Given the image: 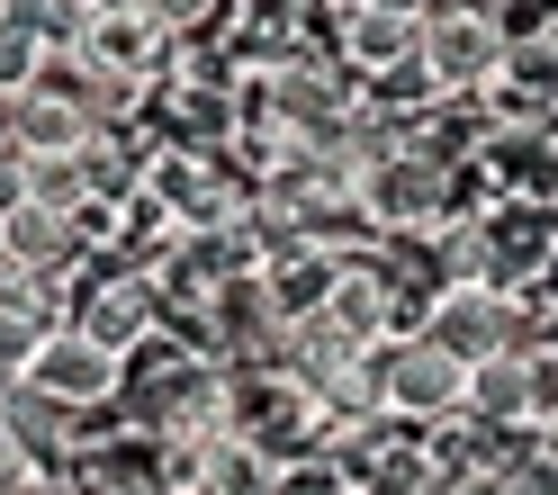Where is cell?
<instances>
[{
	"mask_svg": "<svg viewBox=\"0 0 558 495\" xmlns=\"http://www.w3.org/2000/svg\"><path fill=\"white\" fill-rule=\"evenodd\" d=\"M99 10H135V0H90V19H99Z\"/></svg>",
	"mask_w": 558,
	"mask_h": 495,
	"instance_id": "cell-19",
	"label": "cell"
},
{
	"mask_svg": "<svg viewBox=\"0 0 558 495\" xmlns=\"http://www.w3.org/2000/svg\"><path fill=\"white\" fill-rule=\"evenodd\" d=\"M469 414H477V423H496V433H532L522 351H505V361H477V370H469Z\"/></svg>",
	"mask_w": 558,
	"mask_h": 495,
	"instance_id": "cell-12",
	"label": "cell"
},
{
	"mask_svg": "<svg viewBox=\"0 0 558 495\" xmlns=\"http://www.w3.org/2000/svg\"><path fill=\"white\" fill-rule=\"evenodd\" d=\"M369 10H397V19H414V27H424V19L441 10V0H369Z\"/></svg>",
	"mask_w": 558,
	"mask_h": 495,
	"instance_id": "cell-18",
	"label": "cell"
},
{
	"mask_svg": "<svg viewBox=\"0 0 558 495\" xmlns=\"http://www.w3.org/2000/svg\"><path fill=\"white\" fill-rule=\"evenodd\" d=\"M54 325H37V315H10L0 306V378H19L27 361H37V342H46Z\"/></svg>",
	"mask_w": 558,
	"mask_h": 495,
	"instance_id": "cell-16",
	"label": "cell"
},
{
	"mask_svg": "<svg viewBox=\"0 0 558 495\" xmlns=\"http://www.w3.org/2000/svg\"><path fill=\"white\" fill-rule=\"evenodd\" d=\"M10 207H27V162L0 154V217H10Z\"/></svg>",
	"mask_w": 558,
	"mask_h": 495,
	"instance_id": "cell-17",
	"label": "cell"
},
{
	"mask_svg": "<svg viewBox=\"0 0 558 495\" xmlns=\"http://www.w3.org/2000/svg\"><path fill=\"white\" fill-rule=\"evenodd\" d=\"M477 99H486V118H496V126H549L558 118V46L541 37V27H513Z\"/></svg>",
	"mask_w": 558,
	"mask_h": 495,
	"instance_id": "cell-6",
	"label": "cell"
},
{
	"mask_svg": "<svg viewBox=\"0 0 558 495\" xmlns=\"http://www.w3.org/2000/svg\"><path fill=\"white\" fill-rule=\"evenodd\" d=\"M19 387H37V397L73 406V414H109V406L126 397V361H118V351H99L82 325H54V334L37 342V361L19 370Z\"/></svg>",
	"mask_w": 558,
	"mask_h": 495,
	"instance_id": "cell-5",
	"label": "cell"
},
{
	"mask_svg": "<svg viewBox=\"0 0 558 495\" xmlns=\"http://www.w3.org/2000/svg\"><path fill=\"white\" fill-rule=\"evenodd\" d=\"M369 370H378V414H388V423H414V433L469 406V361H450L433 334L378 342V351H369Z\"/></svg>",
	"mask_w": 558,
	"mask_h": 495,
	"instance_id": "cell-2",
	"label": "cell"
},
{
	"mask_svg": "<svg viewBox=\"0 0 558 495\" xmlns=\"http://www.w3.org/2000/svg\"><path fill=\"white\" fill-rule=\"evenodd\" d=\"M46 37H37V27H27L19 10H10V0H0V99H19V90H37V73H46Z\"/></svg>",
	"mask_w": 558,
	"mask_h": 495,
	"instance_id": "cell-13",
	"label": "cell"
},
{
	"mask_svg": "<svg viewBox=\"0 0 558 495\" xmlns=\"http://www.w3.org/2000/svg\"><path fill=\"white\" fill-rule=\"evenodd\" d=\"M27 198L54 207V217H73V207L90 198V181H82V162H27Z\"/></svg>",
	"mask_w": 558,
	"mask_h": 495,
	"instance_id": "cell-14",
	"label": "cell"
},
{
	"mask_svg": "<svg viewBox=\"0 0 558 495\" xmlns=\"http://www.w3.org/2000/svg\"><path fill=\"white\" fill-rule=\"evenodd\" d=\"M477 171L496 181V198H558V118L549 126H496Z\"/></svg>",
	"mask_w": 558,
	"mask_h": 495,
	"instance_id": "cell-9",
	"label": "cell"
},
{
	"mask_svg": "<svg viewBox=\"0 0 558 495\" xmlns=\"http://www.w3.org/2000/svg\"><path fill=\"white\" fill-rule=\"evenodd\" d=\"M73 55L90 63V73H109V82H135V90H154L171 73V37H162L145 10H99Z\"/></svg>",
	"mask_w": 558,
	"mask_h": 495,
	"instance_id": "cell-7",
	"label": "cell"
},
{
	"mask_svg": "<svg viewBox=\"0 0 558 495\" xmlns=\"http://www.w3.org/2000/svg\"><path fill=\"white\" fill-rule=\"evenodd\" d=\"M424 334L450 351V361H505V351H522L541 334V315L532 298H513V289H486V279H460V289H433V315H424Z\"/></svg>",
	"mask_w": 558,
	"mask_h": 495,
	"instance_id": "cell-1",
	"label": "cell"
},
{
	"mask_svg": "<svg viewBox=\"0 0 558 495\" xmlns=\"http://www.w3.org/2000/svg\"><path fill=\"white\" fill-rule=\"evenodd\" d=\"M135 10H145L162 37H207V27L226 19V0H135Z\"/></svg>",
	"mask_w": 558,
	"mask_h": 495,
	"instance_id": "cell-15",
	"label": "cell"
},
{
	"mask_svg": "<svg viewBox=\"0 0 558 495\" xmlns=\"http://www.w3.org/2000/svg\"><path fill=\"white\" fill-rule=\"evenodd\" d=\"M477 234H486V289H513V298L549 289V270H558V207L549 198H486Z\"/></svg>",
	"mask_w": 558,
	"mask_h": 495,
	"instance_id": "cell-3",
	"label": "cell"
},
{
	"mask_svg": "<svg viewBox=\"0 0 558 495\" xmlns=\"http://www.w3.org/2000/svg\"><path fill=\"white\" fill-rule=\"evenodd\" d=\"M253 279H262V298H270L279 325H298V315H316V306L333 298L342 253H325V243H306V234H279V243H270V262H262Z\"/></svg>",
	"mask_w": 558,
	"mask_h": 495,
	"instance_id": "cell-8",
	"label": "cell"
},
{
	"mask_svg": "<svg viewBox=\"0 0 558 495\" xmlns=\"http://www.w3.org/2000/svg\"><path fill=\"white\" fill-rule=\"evenodd\" d=\"M325 325L342 334V342H388V279H378V262H342V279H333V298L316 306Z\"/></svg>",
	"mask_w": 558,
	"mask_h": 495,
	"instance_id": "cell-11",
	"label": "cell"
},
{
	"mask_svg": "<svg viewBox=\"0 0 558 495\" xmlns=\"http://www.w3.org/2000/svg\"><path fill=\"white\" fill-rule=\"evenodd\" d=\"M0 154H10V145H0Z\"/></svg>",
	"mask_w": 558,
	"mask_h": 495,
	"instance_id": "cell-20",
	"label": "cell"
},
{
	"mask_svg": "<svg viewBox=\"0 0 558 495\" xmlns=\"http://www.w3.org/2000/svg\"><path fill=\"white\" fill-rule=\"evenodd\" d=\"M0 262H10V270H54V279H63L82 253H73V226H63L54 207L27 198V207H10V217H0Z\"/></svg>",
	"mask_w": 558,
	"mask_h": 495,
	"instance_id": "cell-10",
	"label": "cell"
},
{
	"mask_svg": "<svg viewBox=\"0 0 558 495\" xmlns=\"http://www.w3.org/2000/svg\"><path fill=\"white\" fill-rule=\"evenodd\" d=\"M352 198H361L369 234H433V226L450 217V171H441L433 154L397 145V154H378L361 181H352Z\"/></svg>",
	"mask_w": 558,
	"mask_h": 495,
	"instance_id": "cell-4",
	"label": "cell"
}]
</instances>
